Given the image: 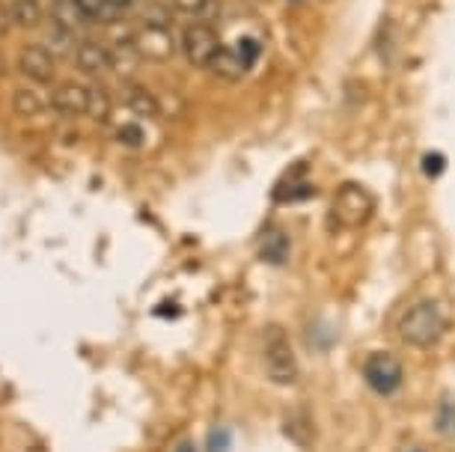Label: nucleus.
I'll list each match as a JSON object with an SVG mask.
<instances>
[{"label":"nucleus","instance_id":"nucleus-21","mask_svg":"<svg viewBox=\"0 0 455 452\" xmlns=\"http://www.w3.org/2000/svg\"><path fill=\"white\" fill-rule=\"evenodd\" d=\"M212 0H173V10L182 12V15H196V12H203Z\"/></svg>","mask_w":455,"mask_h":452},{"label":"nucleus","instance_id":"nucleus-11","mask_svg":"<svg viewBox=\"0 0 455 452\" xmlns=\"http://www.w3.org/2000/svg\"><path fill=\"white\" fill-rule=\"evenodd\" d=\"M209 72L214 75V78L233 83V81H242L244 75L251 72V66L244 63V57L238 54V48H220Z\"/></svg>","mask_w":455,"mask_h":452},{"label":"nucleus","instance_id":"nucleus-18","mask_svg":"<svg viewBox=\"0 0 455 452\" xmlns=\"http://www.w3.org/2000/svg\"><path fill=\"white\" fill-rule=\"evenodd\" d=\"M143 128L137 125V123H125V125H119L116 128V140L119 143H125L128 149H140L143 147Z\"/></svg>","mask_w":455,"mask_h":452},{"label":"nucleus","instance_id":"nucleus-19","mask_svg":"<svg viewBox=\"0 0 455 452\" xmlns=\"http://www.w3.org/2000/svg\"><path fill=\"white\" fill-rule=\"evenodd\" d=\"M423 173L428 176V178H437L446 170V158L441 155V152H428V155H423Z\"/></svg>","mask_w":455,"mask_h":452},{"label":"nucleus","instance_id":"nucleus-4","mask_svg":"<svg viewBox=\"0 0 455 452\" xmlns=\"http://www.w3.org/2000/svg\"><path fill=\"white\" fill-rule=\"evenodd\" d=\"M265 369H268V378L274 384L298 381V357L283 328L265 330Z\"/></svg>","mask_w":455,"mask_h":452},{"label":"nucleus","instance_id":"nucleus-24","mask_svg":"<svg viewBox=\"0 0 455 452\" xmlns=\"http://www.w3.org/2000/svg\"><path fill=\"white\" fill-rule=\"evenodd\" d=\"M176 452H196V449H194V443H191V440H185L182 447H179Z\"/></svg>","mask_w":455,"mask_h":452},{"label":"nucleus","instance_id":"nucleus-12","mask_svg":"<svg viewBox=\"0 0 455 452\" xmlns=\"http://www.w3.org/2000/svg\"><path fill=\"white\" fill-rule=\"evenodd\" d=\"M123 105L132 110V114L143 116V119H156L161 114V101L152 96L146 87H140V83H125V87H123Z\"/></svg>","mask_w":455,"mask_h":452},{"label":"nucleus","instance_id":"nucleus-7","mask_svg":"<svg viewBox=\"0 0 455 452\" xmlns=\"http://www.w3.org/2000/svg\"><path fill=\"white\" fill-rule=\"evenodd\" d=\"M19 72L28 81L39 83V87L42 83H51L57 78V54L48 45H39V42L24 45L19 51Z\"/></svg>","mask_w":455,"mask_h":452},{"label":"nucleus","instance_id":"nucleus-17","mask_svg":"<svg viewBox=\"0 0 455 452\" xmlns=\"http://www.w3.org/2000/svg\"><path fill=\"white\" fill-rule=\"evenodd\" d=\"M12 107L19 110V114H24V116H36L39 110L45 107V101H42L39 92H33V90H15Z\"/></svg>","mask_w":455,"mask_h":452},{"label":"nucleus","instance_id":"nucleus-5","mask_svg":"<svg viewBox=\"0 0 455 452\" xmlns=\"http://www.w3.org/2000/svg\"><path fill=\"white\" fill-rule=\"evenodd\" d=\"M132 42H134V51L146 63H167V59L176 54V39H173V33H170V24L143 21L140 30L132 36Z\"/></svg>","mask_w":455,"mask_h":452},{"label":"nucleus","instance_id":"nucleus-15","mask_svg":"<svg viewBox=\"0 0 455 452\" xmlns=\"http://www.w3.org/2000/svg\"><path fill=\"white\" fill-rule=\"evenodd\" d=\"M75 36L78 33H72V30H66V28H60V24H54L51 21V33H48V48L54 51V54L60 57V54H66V51H72L75 54Z\"/></svg>","mask_w":455,"mask_h":452},{"label":"nucleus","instance_id":"nucleus-13","mask_svg":"<svg viewBox=\"0 0 455 452\" xmlns=\"http://www.w3.org/2000/svg\"><path fill=\"white\" fill-rule=\"evenodd\" d=\"M10 12H12V24L21 30H36L48 19L42 0H10Z\"/></svg>","mask_w":455,"mask_h":452},{"label":"nucleus","instance_id":"nucleus-2","mask_svg":"<svg viewBox=\"0 0 455 452\" xmlns=\"http://www.w3.org/2000/svg\"><path fill=\"white\" fill-rule=\"evenodd\" d=\"M375 215V197L360 182H346L337 187L331 202V224L339 229H357Z\"/></svg>","mask_w":455,"mask_h":452},{"label":"nucleus","instance_id":"nucleus-20","mask_svg":"<svg viewBox=\"0 0 455 452\" xmlns=\"http://www.w3.org/2000/svg\"><path fill=\"white\" fill-rule=\"evenodd\" d=\"M238 54H242L244 57V63L247 66H251V69H253V63H256V59H259V54H262V45H259V42H256V39H251V36H244L242 42H238Z\"/></svg>","mask_w":455,"mask_h":452},{"label":"nucleus","instance_id":"nucleus-6","mask_svg":"<svg viewBox=\"0 0 455 452\" xmlns=\"http://www.w3.org/2000/svg\"><path fill=\"white\" fill-rule=\"evenodd\" d=\"M402 363L390 352H375L366 357L363 363V378L369 390L378 396H393L402 387Z\"/></svg>","mask_w":455,"mask_h":452},{"label":"nucleus","instance_id":"nucleus-8","mask_svg":"<svg viewBox=\"0 0 455 452\" xmlns=\"http://www.w3.org/2000/svg\"><path fill=\"white\" fill-rule=\"evenodd\" d=\"M48 105L60 116H87L90 114V87L78 81H63L51 90Z\"/></svg>","mask_w":455,"mask_h":452},{"label":"nucleus","instance_id":"nucleus-22","mask_svg":"<svg viewBox=\"0 0 455 452\" xmlns=\"http://www.w3.org/2000/svg\"><path fill=\"white\" fill-rule=\"evenodd\" d=\"M209 452H227L229 449V432H223V429H214L212 434H209Z\"/></svg>","mask_w":455,"mask_h":452},{"label":"nucleus","instance_id":"nucleus-16","mask_svg":"<svg viewBox=\"0 0 455 452\" xmlns=\"http://www.w3.org/2000/svg\"><path fill=\"white\" fill-rule=\"evenodd\" d=\"M286 253H289V238L283 235V233H271V238L268 242H262V250H259V256L265 262H286Z\"/></svg>","mask_w":455,"mask_h":452},{"label":"nucleus","instance_id":"nucleus-23","mask_svg":"<svg viewBox=\"0 0 455 452\" xmlns=\"http://www.w3.org/2000/svg\"><path fill=\"white\" fill-rule=\"evenodd\" d=\"M10 30H12V12H10V4H4V0H0V39H4Z\"/></svg>","mask_w":455,"mask_h":452},{"label":"nucleus","instance_id":"nucleus-10","mask_svg":"<svg viewBox=\"0 0 455 452\" xmlns=\"http://www.w3.org/2000/svg\"><path fill=\"white\" fill-rule=\"evenodd\" d=\"M48 19L60 24V28L81 33L90 24V12H87V4H84V0H51Z\"/></svg>","mask_w":455,"mask_h":452},{"label":"nucleus","instance_id":"nucleus-3","mask_svg":"<svg viewBox=\"0 0 455 452\" xmlns=\"http://www.w3.org/2000/svg\"><path fill=\"white\" fill-rule=\"evenodd\" d=\"M220 39H218V30L205 21H194L188 24L182 30V39H179V51H182L185 63L194 66V69H212L214 57L220 51Z\"/></svg>","mask_w":455,"mask_h":452},{"label":"nucleus","instance_id":"nucleus-14","mask_svg":"<svg viewBox=\"0 0 455 452\" xmlns=\"http://www.w3.org/2000/svg\"><path fill=\"white\" fill-rule=\"evenodd\" d=\"M90 119H96V123H110V116H114V99H110V92L105 87H99V83H90Z\"/></svg>","mask_w":455,"mask_h":452},{"label":"nucleus","instance_id":"nucleus-9","mask_svg":"<svg viewBox=\"0 0 455 452\" xmlns=\"http://www.w3.org/2000/svg\"><path fill=\"white\" fill-rule=\"evenodd\" d=\"M75 66L87 78H105L108 72H114V51L96 39H84L75 48Z\"/></svg>","mask_w":455,"mask_h":452},{"label":"nucleus","instance_id":"nucleus-1","mask_svg":"<svg viewBox=\"0 0 455 452\" xmlns=\"http://www.w3.org/2000/svg\"><path fill=\"white\" fill-rule=\"evenodd\" d=\"M450 328L446 310L437 301H419L408 306L399 319V337L411 348H432L441 343V337Z\"/></svg>","mask_w":455,"mask_h":452}]
</instances>
